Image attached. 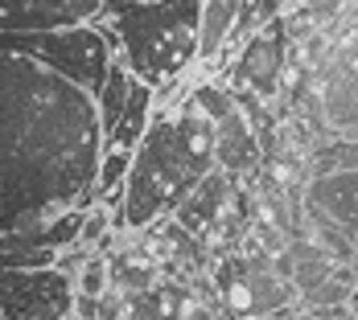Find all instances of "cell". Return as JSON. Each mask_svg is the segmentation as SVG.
I'll use <instances>...</instances> for the list:
<instances>
[{
    "instance_id": "cell-1",
    "label": "cell",
    "mask_w": 358,
    "mask_h": 320,
    "mask_svg": "<svg viewBox=\"0 0 358 320\" xmlns=\"http://www.w3.org/2000/svg\"><path fill=\"white\" fill-rule=\"evenodd\" d=\"M103 156L99 111L87 91L0 33V234L91 210Z\"/></svg>"
},
{
    "instance_id": "cell-2",
    "label": "cell",
    "mask_w": 358,
    "mask_h": 320,
    "mask_svg": "<svg viewBox=\"0 0 358 320\" xmlns=\"http://www.w3.org/2000/svg\"><path fill=\"white\" fill-rule=\"evenodd\" d=\"M215 173V123L189 95L178 107H161L132 152V169L124 181L115 230L141 234L148 226L173 218L178 206Z\"/></svg>"
},
{
    "instance_id": "cell-3",
    "label": "cell",
    "mask_w": 358,
    "mask_h": 320,
    "mask_svg": "<svg viewBox=\"0 0 358 320\" xmlns=\"http://www.w3.org/2000/svg\"><path fill=\"white\" fill-rule=\"evenodd\" d=\"M99 21L115 33L120 62L165 107L189 62H198L202 0H108Z\"/></svg>"
},
{
    "instance_id": "cell-4",
    "label": "cell",
    "mask_w": 358,
    "mask_h": 320,
    "mask_svg": "<svg viewBox=\"0 0 358 320\" xmlns=\"http://www.w3.org/2000/svg\"><path fill=\"white\" fill-rule=\"evenodd\" d=\"M25 54L37 58L41 66L62 74L78 91H87L91 99H99L103 82H108L111 66L120 58L115 49V33L103 21L91 25H74V29H54V33H21Z\"/></svg>"
},
{
    "instance_id": "cell-5",
    "label": "cell",
    "mask_w": 358,
    "mask_h": 320,
    "mask_svg": "<svg viewBox=\"0 0 358 320\" xmlns=\"http://www.w3.org/2000/svg\"><path fill=\"white\" fill-rule=\"evenodd\" d=\"M189 99L206 111V119L215 123V169L227 173L235 185L251 181L264 169V144L248 123L243 107L235 99V91L227 82H198L189 91Z\"/></svg>"
},
{
    "instance_id": "cell-6",
    "label": "cell",
    "mask_w": 358,
    "mask_h": 320,
    "mask_svg": "<svg viewBox=\"0 0 358 320\" xmlns=\"http://www.w3.org/2000/svg\"><path fill=\"white\" fill-rule=\"evenodd\" d=\"M74 312V280L58 267L0 271V317L4 320H66Z\"/></svg>"
},
{
    "instance_id": "cell-7",
    "label": "cell",
    "mask_w": 358,
    "mask_h": 320,
    "mask_svg": "<svg viewBox=\"0 0 358 320\" xmlns=\"http://www.w3.org/2000/svg\"><path fill=\"white\" fill-rule=\"evenodd\" d=\"M288 49H292V41H288V25H285V17H280V21L264 25L255 37L243 41V49L235 54V66H231L227 86L243 91V95H255L264 103L280 99L285 95Z\"/></svg>"
},
{
    "instance_id": "cell-8",
    "label": "cell",
    "mask_w": 358,
    "mask_h": 320,
    "mask_svg": "<svg viewBox=\"0 0 358 320\" xmlns=\"http://www.w3.org/2000/svg\"><path fill=\"white\" fill-rule=\"evenodd\" d=\"M108 0H0V33H54L91 25Z\"/></svg>"
},
{
    "instance_id": "cell-9",
    "label": "cell",
    "mask_w": 358,
    "mask_h": 320,
    "mask_svg": "<svg viewBox=\"0 0 358 320\" xmlns=\"http://www.w3.org/2000/svg\"><path fill=\"white\" fill-rule=\"evenodd\" d=\"M305 218L329 222L358 247V169L322 173L305 185Z\"/></svg>"
},
{
    "instance_id": "cell-10",
    "label": "cell",
    "mask_w": 358,
    "mask_h": 320,
    "mask_svg": "<svg viewBox=\"0 0 358 320\" xmlns=\"http://www.w3.org/2000/svg\"><path fill=\"white\" fill-rule=\"evenodd\" d=\"M235 193H239V185L227 177V173H218V169H215V173H210V177L202 181V185H198V189H194V193H189V197L178 206L173 222H178L185 234H194V238L202 243V238L210 234V226H215L218 218L231 210Z\"/></svg>"
},
{
    "instance_id": "cell-11",
    "label": "cell",
    "mask_w": 358,
    "mask_h": 320,
    "mask_svg": "<svg viewBox=\"0 0 358 320\" xmlns=\"http://www.w3.org/2000/svg\"><path fill=\"white\" fill-rule=\"evenodd\" d=\"M239 13H243V0H202V25H198V62L218 66L235 25H239Z\"/></svg>"
},
{
    "instance_id": "cell-12",
    "label": "cell",
    "mask_w": 358,
    "mask_h": 320,
    "mask_svg": "<svg viewBox=\"0 0 358 320\" xmlns=\"http://www.w3.org/2000/svg\"><path fill=\"white\" fill-rule=\"evenodd\" d=\"M152 115H157V91L144 86L141 78H136L132 82V95H128V107H124V115H120V123H115V132H111V140L103 148L136 152L144 140V132H148V123H152Z\"/></svg>"
},
{
    "instance_id": "cell-13",
    "label": "cell",
    "mask_w": 358,
    "mask_h": 320,
    "mask_svg": "<svg viewBox=\"0 0 358 320\" xmlns=\"http://www.w3.org/2000/svg\"><path fill=\"white\" fill-rule=\"evenodd\" d=\"M132 70L115 58V66H111L108 82H103V91H99V99H95V111H99V132H103V144L111 140V132H115V123H120V115H124V107H128V95H132Z\"/></svg>"
},
{
    "instance_id": "cell-14",
    "label": "cell",
    "mask_w": 358,
    "mask_h": 320,
    "mask_svg": "<svg viewBox=\"0 0 358 320\" xmlns=\"http://www.w3.org/2000/svg\"><path fill=\"white\" fill-rule=\"evenodd\" d=\"M74 291H78V296H91V300H103V296H108V291H111L108 254H99V250H95V254L87 259V267L74 275Z\"/></svg>"
},
{
    "instance_id": "cell-15",
    "label": "cell",
    "mask_w": 358,
    "mask_h": 320,
    "mask_svg": "<svg viewBox=\"0 0 358 320\" xmlns=\"http://www.w3.org/2000/svg\"><path fill=\"white\" fill-rule=\"evenodd\" d=\"M292 4H296V17H292L288 25H305V21H309V29H317L322 17L334 8V4H342V0H292Z\"/></svg>"
},
{
    "instance_id": "cell-16",
    "label": "cell",
    "mask_w": 358,
    "mask_h": 320,
    "mask_svg": "<svg viewBox=\"0 0 358 320\" xmlns=\"http://www.w3.org/2000/svg\"><path fill=\"white\" fill-rule=\"evenodd\" d=\"M66 320H74V317H66Z\"/></svg>"
},
{
    "instance_id": "cell-17",
    "label": "cell",
    "mask_w": 358,
    "mask_h": 320,
    "mask_svg": "<svg viewBox=\"0 0 358 320\" xmlns=\"http://www.w3.org/2000/svg\"><path fill=\"white\" fill-rule=\"evenodd\" d=\"M0 320H4V317H0Z\"/></svg>"
},
{
    "instance_id": "cell-18",
    "label": "cell",
    "mask_w": 358,
    "mask_h": 320,
    "mask_svg": "<svg viewBox=\"0 0 358 320\" xmlns=\"http://www.w3.org/2000/svg\"><path fill=\"white\" fill-rule=\"evenodd\" d=\"M355 320H358V317H355Z\"/></svg>"
}]
</instances>
